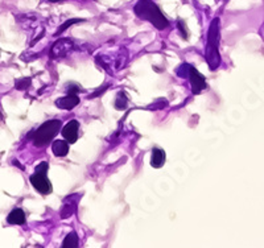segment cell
<instances>
[{
	"label": "cell",
	"instance_id": "obj_6",
	"mask_svg": "<svg viewBox=\"0 0 264 248\" xmlns=\"http://www.w3.org/2000/svg\"><path fill=\"white\" fill-rule=\"evenodd\" d=\"M78 127L79 123L77 120H70L64 128H62V136L69 144H74L78 140Z\"/></svg>",
	"mask_w": 264,
	"mask_h": 248
},
{
	"label": "cell",
	"instance_id": "obj_1",
	"mask_svg": "<svg viewBox=\"0 0 264 248\" xmlns=\"http://www.w3.org/2000/svg\"><path fill=\"white\" fill-rule=\"evenodd\" d=\"M134 11L137 17L149 21L152 25H154L160 31L169 27L168 19L162 14L160 8L152 0H139Z\"/></svg>",
	"mask_w": 264,
	"mask_h": 248
},
{
	"label": "cell",
	"instance_id": "obj_3",
	"mask_svg": "<svg viewBox=\"0 0 264 248\" xmlns=\"http://www.w3.org/2000/svg\"><path fill=\"white\" fill-rule=\"evenodd\" d=\"M60 129H61V122L60 120L45 122L34 133L33 144L36 146L46 145V144L50 143L51 140L55 139V136L59 133Z\"/></svg>",
	"mask_w": 264,
	"mask_h": 248
},
{
	"label": "cell",
	"instance_id": "obj_4",
	"mask_svg": "<svg viewBox=\"0 0 264 248\" xmlns=\"http://www.w3.org/2000/svg\"><path fill=\"white\" fill-rule=\"evenodd\" d=\"M46 170H48V163L44 161L40 165H37L36 172L31 176V184L41 194L51 193V184L46 177Z\"/></svg>",
	"mask_w": 264,
	"mask_h": 248
},
{
	"label": "cell",
	"instance_id": "obj_10",
	"mask_svg": "<svg viewBox=\"0 0 264 248\" xmlns=\"http://www.w3.org/2000/svg\"><path fill=\"white\" fill-rule=\"evenodd\" d=\"M7 222L10 224H24L25 214L21 209H14L7 217Z\"/></svg>",
	"mask_w": 264,
	"mask_h": 248
},
{
	"label": "cell",
	"instance_id": "obj_9",
	"mask_svg": "<svg viewBox=\"0 0 264 248\" xmlns=\"http://www.w3.org/2000/svg\"><path fill=\"white\" fill-rule=\"evenodd\" d=\"M51 151L57 157H64L69 152V143L66 140H57L51 144Z\"/></svg>",
	"mask_w": 264,
	"mask_h": 248
},
{
	"label": "cell",
	"instance_id": "obj_8",
	"mask_svg": "<svg viewBox=\"0 0 264 248\" xmlns=\"http://www.w3.org/2000/svg\"><path fill=\"white\" fill-rule=\"evenodd\" d=\"M165 163V152L160 148H153L151 156V165L153 168H162Z\"/></svg>",
	"mask_w": 264,
	"mask_h": 248
},
{
	"label": "cell",
	"instance_id": "obj_13",
	"mask_svg": "<svg viewBox=\"0 0 264 248\" xmlns=\"http://www.w3.org/2000/svg\"><path fill=\"white\" fill-rule=\"evenodd\" d=\"M115 107L118 110H124L127 107V98L124 95V92H120L117 98V102H115Z\"/></svg>",
	"mask_w": 264,
	"mask_h": 248
},
{
	"label": "cell",
	"instance_id": "obj_2",
	"mask_svg": "<svg viewBox=\"0 0 264 248\" xmlns=\"http://www.w3.org/2000/svg\"><path fill=\"white\" fill-rule=\"evenodd\" d=\"M218 24H220V20L216 19L210 25L207 46H206V58H207V62H209L212 69H216L218 64H220V55H218V36H220V31H218Z\"/></svg>",
	"mask_w": 264,
	"mask_h": 248
},
{
	"label": "cell",
	"instance_id": "obj_15",
	"mask_svg": "<svg viewBox=\"0 0 264 248\" xmlns=\"http://www.w3.org/2000/svg\"><path fill=\"white\" fill-rule=\"evenodd\" d=\"M179 24H180V27H181V28H180V31H181V33H182V37L186 38V37H188V33H186V29H185L186 27L184 25V23H182L181 20L179 21Z\"/></svg>",
	"mask_w": 264,
	"mask_h": 248
},
{
	"label": "cell",
	"instance_id": "obj_14",
	"mask_svg": "<svg viewBox=\"0 0 264 248\" xmlns=\"http://www.w3.org/2000/svg\"><path fill=\"white\" fill-rule=\"evenodd\" d=\"M78 21H79L78 19H74V20H69V21H66L65 24H64V25H62V27H61V29H60V31L57 32V34L61 33V32H64V31H65V29H66V28L70 27V25L74 24V23H78Z\"/></svg>",
	"mask_w": 264,
	"mask_h": 248
},
{
	"label": "cell",
	"instance_id": "obj_7",
	"mask_svg": "<svg viewBox=\"0 0 264 248\" xmlns=\"http://www.w3.org/2000/svg\"><path fill=\"white\" fill-rule=\"evenodd\" d=\"M78 103H79V98L76 95V94H69V95L64 96V98H60L56 101V106H57L59 109H62V110L74 109Z\"/></svg>",
	"mask_w": 264,
	"mask_h": 248
},
{
	"label": "cell",
	"instance_id": "obj_16",
	"mask_svg": "<svg viewBox=\"0 0 264 248\" xmlns=\"http://www.w3.org/2000/svg\"><path fill=\"white\" fill-rule=\"evenodd\" d=\"M48 2H51V3H57V2H60V0H48Z\"/></svg>",
	"mask_w": 264,
	"mask_h": 248
},
{
	"label": "cell",
	"instance_id": "obj_12",
	"mask_svg": "<svg viewBox=\"0 0 264 248\" xmlns=\"http://www.w3.org/2000/svg\"><path fill=\"white\" fill-rule=\"evenodd\" d=\"M78 236H77L76 232H70L65 238L64 243H62V247L64 248H76L78 247Z\"/></svg>",
	"mask_w": 264,
	"mask_h": 248
},
{
	"label": "cell",
	"instance_id": "obj_5",
	"mask_svg": "<svg viewBox=\"0 0 264 248\" xmlns=\"http://www.w3.org/2000/svg\"><path fill=\"white\" fill-rule=\"evenodd\" d=\"M186 75H188L189 79H190V86H192L193 94H199L203 88L207 87V86H206L205 78H203L202 75L199 74L193 66H190V65H188V72H186Z\"/></svg>",
	"mask_w": 264,
	"mask_h": 248
},
{
	"label": "cell",
	"instance_id": "obj_11",
	"mask_svg": "<svg viewBox=\"0 0 264 248\" xmlns=\"http://www.w3.org/2000/svg\"><path fill=\"white\" fill-rule=\"evenodd\" d=\"M64 45V40H60L59 42H56L55 46L51 48V57H61V56H65L70 48H72V45H68V46H62Z\"/></svg>",
	"mask_w": 264,
	"mask_h": 248
}]
</instances>
